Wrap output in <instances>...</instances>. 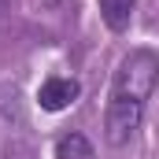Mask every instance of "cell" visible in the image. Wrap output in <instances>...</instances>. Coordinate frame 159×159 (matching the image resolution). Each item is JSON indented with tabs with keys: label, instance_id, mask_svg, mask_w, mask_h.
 <instances>
[{
	"label": "cell",
	"instance_id": "cell-1",
	"mask_svg": "<svg viewBox=\"0 0 159 159\" xmlns=\"http://www.w3.org/2000/svg\"><path fill=\"white\" fill-rule=\"evenodd\" d=\"M159 89V52L152 48H133L122 56L111 78V96L115 100H133V104H148V96Z\"/></svg>",
	"mask_w": 159,
	"mask_h": 159
},
{
	"label": "cell",
	"instance_id": "cell-2",
	"mask_svg": "<svg viewBox=\"0 0 159 159\" xmlns=\"http://www.w3.org/2000/svg\"><path fill=\"white\" fill-rule=\"evenodd\" d=\"M141 119H144V104H133V100H107V111H104V137L107 144H129L133 133L141 129Z\"/></svg>",
	"mask_w": 159,
	"mask_h": 159
},
{
	"label": "cell",
	"instance_id": "cell-3",
	"mask_svg": "<svg viewBox=\"0 0 159 159\" xmlns=\"http://www.w3.org/2000/svg\"><path fill=\"white\" fill-rule=\"evenodd\" d=\"M78 93H81V85L74 78H48L37 93V104L44 111H63V107H70L78 100Z\"/></svg>",
	"mask_w": 159,
	"mask_h": 159
},
{
	"label": "cell",
	"instance_id": "cell-4",
	"mask_svg": "<svg viewBox=\"0 0 159 159\" xmlns=\"http://www.w3.org/2000/svg\"><path fill=\"white\" fill-rule=\"evenodd\" d=\"M133 7H137V0H100V19L107 22V30H129V22H133Z\"/></svg>",
	"mask_w": 159,
	"mask_h": 159
},
{
	"label": "cell",
	"instance_id": "cell-5",
	"mask_svg": "<svg viewBox=\"0 0 159 159\" xmlns=\"http://www.w3.org/2000/svg\"><path fill=\"white\" fill-rule=\"evenodd\" d=\"M56 159H96L85 133H63L56 141Z\"/></svg>",
	"mask_w": 159,
	"mask_h": 159
},
{
	"label": "cell",
	"instance_id": "cell-6",
	"mask_svg": "<svg viewBox=\"0 0 159 159\" xmlns=\"http://www.w3.org/2000/svg\"><path fill=\"white\" fill-rule=\"evenodd\" d=\"M0 159H37V148H34V141H26V137H7Z\"/></svg>",
	"mask_w": 159,
	"mask_h": 159
},
{
	"label": "cell",
	"instance_id": "cell-7",
	"mask_svg": "<svg viewBox=\"0 0 159 159\" xmlns=\"http://www.w3.org/2000/svg\"><path fill=\"white\" fill-rule=\"evenodd\" d=\"M4 11H7V0H0V19H4Z\"/></svg>",
	"mask_w": 159,
	"mask_h": 159
}]
</instances>
